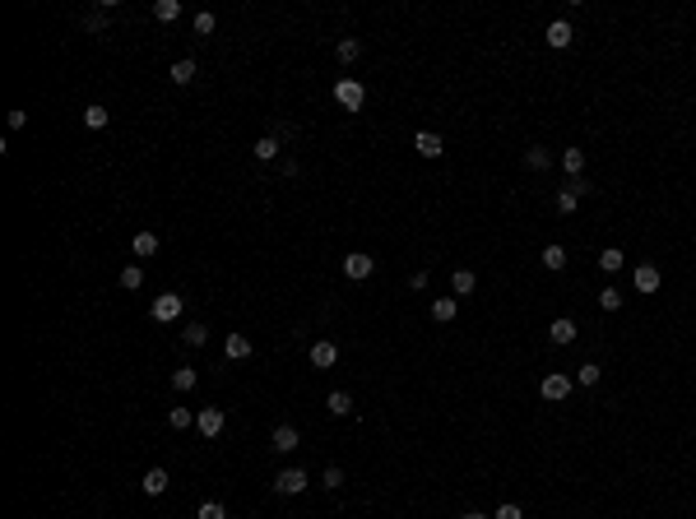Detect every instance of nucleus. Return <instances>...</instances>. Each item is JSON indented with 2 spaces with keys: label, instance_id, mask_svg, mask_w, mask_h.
<instances>
[{
  "label": "nucleus",
  "instance_id": "nucleus-23",
  "mask_svg": "<svg viewBox=\"0 0 696 519\" xmlns=\"http://www.w3.org/2000/svg\"><path fill=\"white\" fill-rule=\"evenodd\" d=\"M223 348H228L232 362H242V357H251V338H247V334H228V343H223Z\"/></svg>",
  "mask_w": 696,
  "mask_h": 519
},
{
  "label": "nucleus",
  "instance_id": "nucleus-18",
  "mask_svg": "<svg viewBox=\"0 0 696 519\" xmlns=\"http://www.w3.org/2000/svg\"><path fill=\"white\" fill-rule=\"evenodd\" d=\"M181 338H186V348H204V343H209V329H204L200 320H190L181 329Z\"/></svg>",
  "mask_w": 696,
  "mask_h": 519
},
{
  "label": "nucleus",
  "instance_id": "nucleus-30",
  "mask_svg": "<svg viewBox=\"0 0 696 519\" xmlns=\"http://www.w3.org/2000/svg\"><path fill=\"white\" fill-rule=\"evenodd\" d=\"M599 269H603V274H618V269H622V251H618V246H608V251L599 255Z\"/></svg>",
  "mask_w": 696,
  "mask_h": 519
},
{
  "label": "nucleus",
  "instance_id": "nucleus-24",
  "mask_svg": "<svg viewBox=\"0 0 696 519\" xmlns=\"http://www.w3.org/2000/svg\"><path fill=\"white\" fill-rule=\"evenodd\" d=\"M474 283H479V278H474V269H455V278H450L455 297H469V292H474Z\"/></svg>",
  "mask_w": 696,
  "mask_h": 519
},
{
  "label": "nucleus",
  "instance_id": "nucleus-20",
  "mask_svg": "<svg viewBox=\"0 0 696 519\" xmlns=\"http://www.w3.org/2000/svg\"><path fill=\"white\" fill-rule=\"evenodd\" d=\"M455 311H460V302H455V297H436V302H432V320L446 325V320H455Z\"/></svg>",
  "mask_w": 696,
  "mask_h": 519
},
{
  "label": "nucleus",
  "instance_id": "nucleus-7",
  "mask_svg": "<svg viewBox=\"0 0 696 519\" xmlns=\"http://www.w3.org/2000/svg\"><path fill=\"white\" fill-rule=\"evenodd\" d=\"M371 269H376V260H371V255H362V251L343 255V274H348V278H371Z\"/></svg>",
  "mask_w": 696,
  "mask_h": 519
},
{
  "label": "nucleus",
  "instance_id": "nucleus-13",
  "mask_svg": "<svg viewBox=\"0 0 696 519\" xmlns=\"http://www.w3.org/2000/svg\"><path fill=\"white\" fill-rule=\"evenodd\" d=\"M130 251H135V260H149V255H158V232H135V242H130Z\"/></svg>",
  "mask_w": 696,
  "mask_h": 519
},
{
  "label": "nucleus",
  "instance_id": "nucleus-40",
  "mask_svg": "<svg viewBox=\"0 0 696 519\" xmlns=\"http://www.w3.org/2000/svg\"><path fill=\"white\" fill-rule=\"evenodd\" d=\"M460 519H492V515H483V510H469V515H460Z\"/></svg>",
  "mask_w": 696,
  "mask_h": 519
},
{
  "label": "nucleus",
  "instance_id": "nucleus-22",
  "mask_svg": "<svg viewBox=\"0 0 696 519\" xmlns=\"http://www.w3.org/2000/svg\"><path fill=\"white\" fill-rule=\"evenodd\" d=\"M107 121H111V111L102 107V102H93V107H84V125H89V130H102Z\"/></svg>",
  "mask_w": 696,
  "mask_h": 519
},
{
  "label": "nucleus",
  "instance_id": "nucleus-31",
  "mask_svg": "<svg viewBox=\"0 0 696 519\" xmlns=\"http://www.w3.org/2000/svg\"><path fill=\"white\" fill-rule=\"evenodd\" d=\"M168 422H172V431H186V427H195V412L190 408H172Z\"/></svg>",
  "mask_w": 696,
  "mask_h": 519
},
{
  "label": "nucleus",
  "instance_id": "nucleus-19",
  "mask_svg": "<svg viewBox=\"0 0 696 519\" xmlns=\"http://www.w3.org/2000/svg\"><path fill=\"white\" fill-rule=\"evenodd\" d=\"M325 408L334 412V417H348V412H353V399H348V390H334V394L325 399Z\"/></svg>",
  "mask_w": 696,
  "mask_h": 519
},
{
  "label": "nucleus",
  "instance_id": "nucleus-3",
  "mask_svg": "<svg viewBox=\"0 0 696 519\" xmlns=\"http://www.w3.org/2000/svg\"><path fill=\"white\" fill-rule=\"evenodd\" d=\"M539 394H543V399H553V403H562V399L571 394V376H562V371H548V376H543V385H539Z\"/></svg>",
  "mask_w": 696,
  "mask_h": 519
},
{
  "label": "nucleus",
  "instance_id": "nucleus-10",
  "mask_svg": "<svg viewBox=\"0 0 696 519\" xmlns=\"http://www.w3.org/2000/svg\"><path fill=\"white\" fill-rule=\"evenodd\" d=\"M168 482H172V477H168V468H149L139 487H144V496H163V491H168Z\"/></svg>",
  "mask_w": 696,
  "mask_h": 519
},
{
  "label": "nucleus",
  "instance_id": "nucleus-4",
  "mask_svg": "<svg viewBox=\"0 0 696 519\" xmlns=\"http://www.w3.org/2000/svg\"><path fill=\"white\" fill-rule=\"evenodd\" d=\"M195 427H200V436L218 441V436H223V427H228V417H223L218 408H200V412H195Z\"/></svg>",
  "mask_w": 696,
  "mask_h": 519
},
{
  "label": "nucleus",
  "instance_id": "nucleus-27",
  "mask_svg": "<svg viewBox=\"0 0 696 519\" xmlns=\"http://www.w3.org/2000/svg\"><path fill=\"white\" fill-rule=\"evenodd\" d=\"M195 381H200V376H195L190 367H177V371H172V390H181V394H186V390H195Z\"/></svg>",
  "mask_w": 696,
  "mask_h": 519
},
{
  "label": "nucleus",
  "instance_id": "nucleus-8",
  "mask_svg": "<svg viewBox=\"0 0 696 519\" xmlns=\"http://www.w3.org/2000/svg\"><path fill=\"white\" fill-rule=\"evenodd\" d=\"M339 362V348L330 343V338H321V343H311V367H321V371H330Z\"/></svg>",
  "mask_w": 696,
  "mask_h": 519
},
{
  "label": "nucleus",
  "instance_id": "nucleus-36",
  "mask_svg": "<svg viewBox=\"0 0 696 519\" xmlns=\"http://www.w3.org/2000/svg\"><path fill=\"white\" fill-rule=\"evenodd\" d=\"M195 33H200V37H209V33H214V15H209V10H200V15H195Z\"/></svg>",
  "mask_w": 696,
  "mask_h": 519
},
{
  "label": "nucleus",
  "instance_id": "nucleus-33",
  "mask_svg": "<svg viewBox=\"0 0 696 519\" xmlns=\"http://www.w3.org/2000/svg\"><path fill=\"white\" fill-rule=\"evenodd\" d=\"M195 519H228V510H223L218 501H204L200 510H195Z\"/></svg>",
  "mask_w": 696,
  "mask_h": 519
},
{
  "label": "nucleus",
  "instance_id": "nucleus-17",
  "mask_svg": "<svg viewBox=\"0 0 696 519\" xmlns=\"http://www.w3.org/2000/svg\"><path fill=\"white\" fill-rule=\"evenodd\" d=\"M654 288H659V269H654V264H641V269H636V292H654Z\"/></svg>",
  "mask_w": 696,
  "mask_h": 519
},
{
  "label": "nucleus",
  "instance_id": "nucleus-25",
  "mask_svg": "<svg viewBox=\"0 0 696 519\" xmlns=\"http://www.w3.org/2000/svg\"><path fill=\"white\" fill-rule=\"evenodd\" d=\"M278 149H283V144H278L274 135H265V139H256V158H260V163H274V158H278Z\"/></svg>",
  "mask_w": 696,
  "mask_h": 519
},
{
  "label": "nucleus",
  "instance_id": "nucleus-29",
  "mask_svg": "<svg viewBox=\"0 0 696 519\" xmlns=\"http://www.w3.org/2000/svg\"><path fill=\"white\" fill-rule=\"evenodd\" d=\"M543 264H548L553 274H557V269H566V251H562V246H543Z\"/></svg>",
  "mask_w": 696,
  "mask_h": 519
},
{
  "label": "nucleus",
  "instance_id": "nucleus-32",
  "mask_svg": "<svg viewBox=\"0 0 696 519\" xmlns=\"http://www.w3.org/2000/svg\"><path fill=\"white\" fill-rule=\"evenodd\" d=\"M144 283V264H125L121 269V288H139Z\"/></svg>",
  "mask_w": 696,
  "mask_h": 519
},
{
  "label": "nucleus",
  "instance_id": "nucleus-21",
  "mask_svg": "<svg viewBox=\"0 0 696 519\" xmlns=\"http://www.w3.org/2000/svg\"><path fill=\"white\" fill-rule=\"evenodd\" d=\"M334 56H339L343 65H353L357 56H362V42H357V37H339V46H334Z\"/></svg>",
  "mask_w": 696,
  "mask_h": 519
},
{
  "label": "nucleus",
  "instance_id": "nucleus-6",
  "mask_svg": "<svg viewBox=\"0 0 696 519\" xmlns=\"http://www.w3.org/2000/svg\"><path fill=\"white\" fill-rule=\"evenodd\" d=\"M177 316H181V297H177V292H163V297H154V320L172 325Z\"/></svg>",
  "mask_w": 696,
  "mask_h": 519
},
{
  "label": "nucleus",
  "instance_id": "nucleus-34",
  "mask_svg": "<svg viewBox=\"0 0 696 519\" xmlns=\"http://www.w3.org/2000/svg\"><path fill=\"white\" fill-rule=\"evenodd\" d=\"M599 306H603V311H618V306H622V292H618V288H603V292H599Z\"/></svg>",
  "mask_w": 696,
  "mask_h": 519
},
{
  "label": "nucleus",
  "instance_id": "nucleus-9",
  "mask_svg": "<svg viewBox=\"0 0 696 519\" xmlns=\"http://www.w3.org/2000/svg\"><path fill=\"white\" fill-rule=\"evenodd\" d=\"M297 441H302V436H297V427H288V422H283V427H274V436H269V445H274L278 455H293Z\"/></svg>",
  "mask_w": 696,
  "mask_h": 519
},
{
  "label": "nucleus",
  "instance_id": "nucleus-16",
  "mask_svg": "<svg viewBox=\"0 0 696 519\" xmlns=\"http://www.w3.org/2000/svg\"><path fill=\"white\" fill-rule=\"evenodd\" d=\"M154 19H158V24H177V19H181V0H158Z\"/></svg>",
  "mask_w": 696,
  "mask_h": 519
},
{
  "label": "nucleus",
  "instance_id": "nucleus-5",
  "mask_svg": "<svg viewBox=\"0 0 696 519\" xmlns=\"http://www.w3.org/2000/svg\"><path fill=\"white\" fill-rule=\"evenodd\" d=\"M274 491H278V496H297V491H307V473H302V468H283V473L274 477Z\"/></svg>",
  "mask_w": 696,
  "mask_h": 519
},
{
  "label": "nucleus",
  "instance_id": "nucleus-38",
  "mask_svg": "<svg viewBox=\"0 0 696 519\" xmlns=\"http://www.w3.org/2000/svg\"><path fill=\"white\" fill-rule=\"evenodd\" d=\"M325 487H330V491L343 487V468H325Z\"/></svg>",
  "mask_w": 696,
  "mask_h": 519
},
{
  "label": "nucleus",
  "instance_id": "nucleus-15",
  "mask_svg": "<svg viewBox=\"0 0 696 519\" xmlns=\"http://www.w3.org/2000/svg\"><path fill=\"white\" fill-rule=\"evenodd\" d=\"M195 70H200V65L190 61V56H181V61H172V84H177V89H181V84H190V79H195Z\"/></svg>",
  "mask_w": 696,
  "mask_h": 519
},
{
  "label": "nucleus",
  "instance_id": "nucleus-14",
  "mask_svg": "<svg viewBox=\"0 0 696 519\" xmlns=\"http://www.w3.org/2000/svg\"><path fill=\"white\" fill-rule=\"evenodd\" d=\"M548 46H553V51H566V46H571V24H562V19L548 24Z\"/></svg>",
  "mask_w": 696,
  "mask_h": 519
},
{
  "label": "nucleus",
  "instance_id": "nucleus-2",
  "mask_svg": "<svg viewBox=\"0 0 696 519\" xmlns=\"http://www.w3.org/2000/svg\"><path fill=\"white\" fill-rule=\"evenodd\" d=\"M585 195H589L585 176H571V181H566L562 190H557V214H571V209H575V204H580Z\"/></svg>",
  "mask_w": 696,
  "mask_h": 519
},
{
  "label": "nucleus",
  "instance_id": "nucleus-11",
  "mask_svg": "<svg viewBox=\"0 0 696 519\" xmlns=\"http://www.w3.org/2000/svg\"><path fill=\"white\" fill-rule=\"evenodd\" d=\"M413 149L422 153V158H441V153H446V144H441V135H432V130H422V135L413 139Z\"/></svg>",
  "mask_w": 696,
  "mask_h": 519
},
{
  "label": "nucleus",
  "instance_id": "nucleus-28",
  "mask_svg": "<svg viewBox=\"0 0 696 519\" xmlns=\"http://www.w3.org/2000/svg\"><path fill=\"white\" fill-rule=\"evenodd\" d=\"M548 163H553V153H548V149H539V144H534V149H525V167L543 172V167H548Z\"/></svg>",
  "mask_w": 696,
  "mask_h": 519
},
{
  "label": "nucleus",
  "instance_id": "nucleus-26",
  "mask_svg": "<svg viewBox=\"0 0 696 519\" xmlns=\"http://www.w3.org/2000/svg\"><path fill=\"white\" fill-rule=\"evenodd\" d=\"M562 167L571 172V176H580V172H585V149H566L562 153Z\"/></svg>",
  "mask_w": 696,
  "mask_h": 519
},
{
  "label": "nucleus",
  "instance_id": "nucleus-1",
  "mask_svg": "<svg viewBox=\"0 0 696 519\" xmlns=\"http://www.w3.org/2000/svg\"><path fill=\"white\" fill-rule=\"evenodd\" d=\"M362 98H367V89H362L357 79H339V84H334V102H339L343 111H362Z\"/></svg>",
  "mask_w": 696,
  "mask_h": 519
},
{
  "label": "nucleus",
  "instance_id": "nucleus-37",
  "mask_svg": "<svg viewBox=\"0 0 696 519\" xmlns=\"http://www.w3.org/2000/svg\"><path fill=\"white\" fill-rule=\"evenodd\" d=\"M492 519H525V515H520V505H510V501H506V505H497V515H492Z\"/></svg>",
  "mask_w": 696,
  "mask_h": 519
},
{
  "label": "nucleus",
  "instance_id": "nucleus-39",
  "mask_svg": "<svg viewBox=\"0 0 696 519\" xmlns=\"http://www.w3.org/2000/svg\"><path fill=\"white\" fill-rule=\"evenodd\" d=\"M84 28H89V33H102V28H107V15H89V19H84Z\"/></svg>",
  "mask_w": 696,
  "mask_h": 519
},
{
  "label": "nucleus",
  "instance_id": "nucleus-12",
  "mask_svg": "<svg viewBox=\"0 0 696 519\" xmlns=\"http://www.w3.org/2000/svg\"><path fill=\"white\" fill-rule=\"evenodd\" d=\"M548 338H553L557 348H566V343H575V325L566 320V316H562V320H553V325H548Z\"/></svg>",
  "mask_w": 696,
  "mask_h": 519
},
{
  "label": "nucleus",
  "instance_id": "nucleus-35",
  "mask_svg": "<svg viewBox=\"0 0 696 519\" xmlns=\"http://www.w3.org/2000/svg\"><path fill=\"white\" fill-rule=\"evenodd\" d=\"M599 376H603V371L594 367V362H585V367L575 371V381H580V385H599Z\"/></svg>",
  "mask_w": 696,
  "mask_h": 519
}]
</instances>
